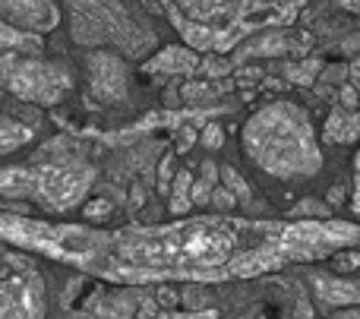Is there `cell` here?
<instances>
[{
    "mask_svg": "<svg viewBox=\"0 0 360 319\" xmlns=\"http://www.w3.org/2000/svg\"><path fill=\"white\" fill-rule=\"evenodd\" d=\"M240 145L243 155L275 181L300 183L323 171V143L310 114L291 98H275L250 114Z\"/></svg>",
    "mask_w": 360,
    "mask_h": 319,
    "instance_id": "6da1fadb",
    "label": "cell"
},
{
    "mask_svg": "<svg viewBox=\"0 0 360 319\" xmlns=\"http://www.w3.org/2000/svg\"><path fill=\"white\" fill-rule=\"evenodd\" d=\"M354 244H360V225L345 219H304L291 225H275V231L262 244L243 250L228 272L237 278H250L281 269L288 263L332 259L338 250H348Z\"/></svg>",
    "mask_w": 360,
    "mask_h": 319,
    "instance_id": "7a4b0ae2",
    "label": "cell"
},
{
    "mask_svg": "<svg viewBox=\"0 0 360 319\" xmlns=\"http://www.w3.org/2000/svg\"><path fill=\"white\" fill-rule=\"evenodd\" d=\"M237 256H240V225H231L224 219H199L143 237L136 263L215 275L221 269H231Z\"/></svg>",
    "mask_w": 360,
    "mask_h": 319,
    "instance_id": "3957f363",
    "label": "cell"
},
{
    "mask_svg": "<svg viewBox=\"0 0 360 319\" xmlns=\"http://www.w3.org/2000/svg\"><path fill=\"white\" fill-rule=\"evenodd\" d=\"M171 22H193L215 32V54H228L253 29L285 25L304 0H168Z\"/></svg>",
    "mask_w": 360,
    "mask_h": 319,
    "instance_id": "277c9868",
    "label": "cell"
},
{
    "mask_svg": "<svg viewBox=\"0 0 360 319\" xmlns=\"http://www.w3.org/2000/svg\"><path fill=\"white\" fill-rule=\"evenodd\" d=\"M70 35L86 48H108L124 57H146L158 44L152 25L136 19L124 0H67Z\"/></svg>",
    "mask_w": 360,
    "mask_h": 319,
    "instance_id": "5b68a950",
    "label": "cell"
},
{
    "mask_svg": "<svg viewBox=\"0 0 360 319\" xmlns=\"http://www.w3.org/2000/svg\"><path fill=\"white\" fill-rule=\"evenodd\" d=\"M0 82L6 86V92H13L25 105L54 108L73 89V73L63 63L41 60L35 54H19L16 63L6 70V76Z\"/></svg>",
    "mask_w": 360,
    "mask_h": 319,
    "instance_id": "8992f818",
    "label": "cell"
},
{
    "mask_svg": "<svg viewBox=\"0 0 360 319\" xmlns=\"http://www.w3.org/2000/svg\"><path fill=\"white\" fill-rule=\"evenodd\" d=\"M95 183V168L82 162H54L35 171V190L32 200H38L51 212H67L79 206Z\"/></svg>",
    "mask_w": 360,
    "mask_h": 319,
    "instance_id": "52a82bcc",
    "label": "cell"
},
{
    "mask_svg": "<svg viewBox=\"0 0 360 319\" xmlns=\"http://www.w3.org/2000/svg\"><path fill=\"white\" fill-rule=\"evenodd\" d=\"M48 294L35 272L10 275L0 282V319H44Z\"/></svg>",
    "mask_w": 360,
    "mask_h": 319,
    "instance_id": "ba28073f",
    "label": "cell"
},
{
    "mask_svg": "<svg viewBox=\"0 0 360 319\" xmlns=\"http://www.w3.org/2000/svg\"><path fill=\"white\" fill-rule=\"evenodd\" d=\"M86 70H89V92L98 105H114L127 95L130 86V70L124 63V54L117 51L98 48L86 57Z\"/></svg>",
    "mask_w": 360,
    "mask_h": 319,
    "instance_id": "9c48e42d",
    "label": "cell"
},
{
    "mask_svg": "<svg viewBox=\"0 0 360 319\" xmlns=\"http://www.w3.org/2000/svg\"><path fill=\"white\" fill-rule=\"evenodd\" d=\"M0 19L29 35H44L60 25L63 13L57 0H0Z\"/></svg>",
    "mask_w": 360,
    "mask_h": 319,
    "instance_id": "30bf717a",
    "label": "cell"
},
{
    "mask_svg": "<svg viewBox=\"0 0 360 319\" xmlns=\"http://www.w3.org/2000/svg\"><path fill=\"white\" fill-rule=\"evenodd\" d=\"M199 63H202L199 51L186 48V44H168L155 57H146L143 70L146 73H162V76H190L199 70Z\"/></svg>",
    "mask_w": 360,
    "mask_h": 319,
    "instance_id": "8fae6325",
    "label": "cell"
},
{
    "mask_svg": "<svg viewBox=\"0 0 360 319\" xmlns=\"http://www.w3.org/2000/svg\"><path fill=\"white\" fill-rule=\"evenodd\" d=\"M360 139V111L357 108H342L338 105L335 111L326 117L323 126V143L329 145H351Z\"/></svg>",
    "mask_w": 360,
    "mask_h": 319,
    "instance_id": "7c38bea8",
    "label": "cell"
},
{
    "mask_svg": "<svg viewBox=\"0 0 360 319\" xmlns=\"http://www.w3.org/2000/svg\"><path fill=\"white\" fill-rule=\"evenodd\" d=\"M316 297L329 307H360V282H345L335 275H313Z\"/></svg>",
    "mask_w": 360,
    "mask_h": 319,
    "instance_id": "4fadbf2b",
    "label": "cell"
},
{
    "mask_svg": "<svg viewBox=\"0 0 360 319\" xmlns=\"http://www.w3.org/2000/svg\"><path fill=\"white\" fill-rule=\"evenodd\" d=\"M38 51H41V35H29L0 19V54H38Z\"/></svg>",
    "mask_w": 360,
    "mask_h": 319,
    "instance_id": "5bb4252c",
    "label": "cell"
},
{
    "mask_svg": "<svg viewBox=\"0 0 360 319\" xmlns=\"http://www.w3.org/2000/svg\"><path fill=\"white\" fill-rule=\"evenodd\" d=\"M32 190H35L32 168H19V164L0 168V196H32Z\"/></svg>",
    "mask_w": 360,
    "mask_h": 319,
    "instance_id": "9a60e30c",
    "label": "cell"
},
{
    "mask_svg": "<svg viewBox=\"0 0 360 319\" xmlns=\"http://www.w3.org/2000/svg\"><path fill=\"white\" fill-rule=\"evenodd\" d=\"M32 139H35V126H25L22 120H13V117H0V155L22 149Z\"/></svg>",
    "mask_w": 360,
    "mask_h": 319,
    "instance_id": "2e32d148",
    "label": "cell"
},
{
    "mask_svg": "<svg viewBox=\"0 0 360 319\" xmlns=\"http://www.w3.org/2000/svg\"><path fill=\"white\" fill-rule=\"evenodd\" d=\"M193 206V177L190 171H180L174 177V196H171V212L174 215H186Z\"/></svg>",
    "mask_w": 360,
    "mask_h": 319,
    "instance_id": "e0dca14e",
    "label": "cell"
},
{
    "mask_svg": "<svg viewBox=\"0 0 360 319\" xmlns=\"http://www.w3.org/2000/svg\"><path fill=\"white\" fill-rule=\"evenodd\" d=\"M307 215H313V219H332L329 206H323V202H316V200H304L297 209H291V212H288V219L304 221Z\"/></svg>",
    "mask_w": 360,
    "mask_h": 319,
    "instance_id": "ac0fdd59",
    "label": "cell"
},
{
    "mask_svg": "<svg viewBox=\"0 0 360 319\" xmlns=\"http://www.w3.org/2000/svg\"><path fill=\"white\" fill-rule=\"evenodd\" d=\"M199 73L224 76V73H231V63H228V57H224V54H205L202 63H199Z\"/></svg>",
    "mask_w": 360,
    "mask_h": 319,
    "instance_id": "d6986e66",
    "label": "cell"
},
{
    "mask_svg": "<svg viewBox=\"0 0 360 319\" xmlns=\"http://www.w3.org/2000/svg\"><path fill=\"white\" fill-rule=\"evenodd\" d=\"M288 73V79H294V82H313V76L319 73V60H307V63H294V67H288L285 70Z\"/></svg>",
    "mask_w": 360,
    "mask_h": 319,
    "instance_id": "ffe728a7",
    "label": "cell"
},
{
    "mask_svg": "<svg viewBox=\"0 0 360 319\" xmlns=\"http://www.w3.org/2000/svg\"><path fill=\"white\" fill-rule=\"evenodd\" d=\"M332 266H335L338 272H354L360 266V250L354 247H348V250H338L335 256H332Z\"/></svg>",
    "mask_w": 360,
    "mask_h": 319,
    "instance_id": "44dd1931",
    "label": "cell"
},
{
    "mask_svg": "<svg viewBox=\"0 0 360 319\" xmlns=\"http://www.w3.org/2000/svg\"><path fill=\"white\" fill-rule=\"evenodd\" d=\"M221 177H224V187H228L234 196H240V200H247L250 196V187L243 183V177L237 174L234 168H221Z\"/></svg>",
    "mask_w": 360,
    "mask_h": 319,
    "instance_id": "7402d4cb",
    "label": "cell"
},
{
    "mask_svg": "<svg viewBox=\"0 0 360 319\" xmlns=\"http://www.w3.org/2000/svg\"><path fill=\"white\" fill-rule=\"evenodd\" d=\"M199 143L205 145V149H221V143H224V130L218 124H205L202 126V133H199Z\"/></svg>",
    "mask_w": 360,
    "mask_h": 319,
    "instance_id": "603a6c76",
    "label": "cell"
},
{
    "mask_svg": "<svg viewBox=\"0 0 360 319\" xmlns=\"http://www.w3.org/2000/svg\"><path fill=\"white\" fill-rule=\"evenodd\" d=\"M351 209H354V215L360 219V145L354 152V187H351Z\"/></svg>",
    "mask_w": 360,
    "mask_h": 319,
    "instance_id": "cb8c5ba5",
    "label": "cell"
},
{
    "mask_svg": "<svg viewBox=\"0 0 360 319\" xmlns=\"http://www.w3.org/2000/svg\"><path fill=\"white\" fill-rule=\"evenodd\" d=\"M209 202H215L218 209H234L237 206V196L231 193L228 187H215V190H212V200Z\"/></svg>",
    "mask_w": 360,
    "mask_h": 319,
    "instance_id": "d4e9b609",
    "label": "cell"
},
{
    "mask_svg": "<svg viewBox=\"0 0 360 319\" xmlns=\"http://www.w3.org/2000/svg\"><path fill=\"white\" fill-rule=\"evenodd\" d=\"M111 209L114 206L108 200H95L86 206V219H105V215H111Z\"/></svg>",
    "mask_w": 360,
    "mask_h": 319,
    "instance_id": "484cf974",
    "label": "cell"
},
{
    "mask_svg": "<svg viewBox=\"0 0 360 319\" xmlns=\"http://www.w3.org/2000/svg\"><path fill=\"white\" fill-rule=\"evenodd\" d=\"M196 139H199V133L193 130V126H180V130H177V152H186L193 143H196Z\"/></svg>",
    "mask_w": 360,
    "mask_h": 319,
    "instance_id": "4316f807",
    "label": "cell"
},
{
    "mask_svg": "<svg viewBox=\"0 0 360 319\" xmlns=\"http://www.w3.org/2000/svg\"><path fill=\"white\" fill-rule=\"evenodd\" d=\"M205 92H209V86H205V82H186V86H184V98L186 101L205 98Z\"/></svg>",
    "mask_w": 360,
    "mask_h": 319,
    "instance_id": "83f0119b",
    "label": "cell"
},
{
    "mask_svg": "<svg viewBox=\"0 0 360 319\" xmlns=\"http://www.w3.org/2000/svg\"><path fill=\"white\" fill-rule=\"evenodd\" d=\"M354 105H357V89L342 86V108H354Z\"/></svg>",
    "mask_w": 360,
    "mask_h": 319,
    "instance_id": "f1b7e54d",
    "label": "cell"
},
{
    "mask_svg": "<svg viewBox=\"0 0 360 319\" xmlns=\"http://www.w3.org/2000/svg\"><path fill=\"white\" fill-rule=\"evenodd\" d=\"M348 76H351V86H354V89H357V95H360V60L348 70Z\"/></svg>",
    "mask_w": 360,
    "mask_h": 319,
    "instance_id": "f546056e",
    "label": "cell"
},
{
    "mask_svg": "<svg viewBox=\"0 0 360 319\" xmlns=\"http://www.w3.org/2000/svg\"><path fill=\"white\" fill-rule=\"evenodd\" d=\"M338 6H342V10L357 13V16H360V0H338Z\"/></svg>",
    "mask_w": 360,
    "mask_h": 319,
    "instance_id": "4dcf8cb0",
    "label": "cell"
},
{
    "mask_svg": "<svg viewBox=\"0 0 360 319\" xmlns=\"http://www.w3.org/2000/svg\"><path fill=\"white\" fill-rule=\"evenodd\" d=\"M329 202H332V206H342V187H332L329 190Z\"/></svg>",
    "mask_w": 360,
    "mask_h": 319,
    "instance_id": "1f68e13d",
    "label": "cell"
},
{
    "mask_svg": "<svg viewBox=\"0 0 360 319\" xmlns=\"http://www.w3.org/2000/svg\"><path fill=\"white\" fill-rule=\"evenodd\" d=\"M335 319H360V310H354V313H348V316H335Z\"/></svg>",
    "mask_w": 360,
    "mask_h": 319,
    "instance_id": "d6a6232c",
    "label": "cell"
},
{
    "mask_svg": "<svg viewBox=\"0 0 360 319\" xmlns=\"http://www.w3.org/2000/svg\"><path fill=\"white\" fill-rule=\"evenodd\" d=\"M4 278H10V275H6V269H4V266H0V282H4Z\"/></svg>",
    "mask_w": 360,
    "mask_h": 319,
    "instance_id": "836d02e7",
    "label": "cell"
}]
</instances>
